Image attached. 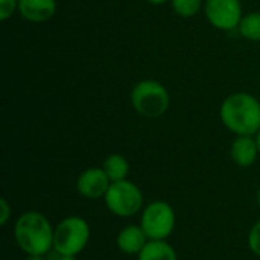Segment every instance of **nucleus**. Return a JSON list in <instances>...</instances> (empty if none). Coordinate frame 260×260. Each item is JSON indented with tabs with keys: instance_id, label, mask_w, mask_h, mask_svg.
I'll return each mask as SVG.
<instances>
[{
	"instance_id": "f257e3e1",
	"label": "nucleus",
	"mask_w": 260,
	"mask_h": 260,
	"mask_svg": "<svg viewBox=\"0 0 260 260\" xmlns=\"http://www.w3.org/2000/svg\"><path fill=\"white\" fill-rule=\"evenodd\" d=\"M219 117L236 136H254L260 129L259 99L245 91L233 93L222 101Z\"/></svg>"
},
{
	"instance_id": "f03ea898",
	"label": "nucleus",
	"mask_w": 260,
	"mask_h": 260,
	"mask_svg": "<svg viewBox=\"0 0 260 260\" xmlns=\"http://www.w3.org/2000/svg\"><path fill=\"white\" fill-rule=\"evenodd\" d=\"M53 229L49 219L38 212L23 213L15 222V241L26 254L46 256L53 248Z\"/></svg>"
},
{
	"instance_id": "7ed1b4c3",
	"label": "nucleus",
	"mask_w": 260,
	"mask_h": 260,
	"mask_svg": "<svg viewBox=\"0 0 260 260\" xmlns=\"http://www.w3.org/2000/svg\"><path fill=\"white\" fill-rule=\"evenodd\" d=\"M133 108L145 117L163 116L171 104V96L166 87L154 79H143L131 90Z\"/></svg>"
},
{
	"instance_id": "20e7f679",
	"label": "nucleus",
	"mask_w": 260,
	"mask_h": 260,
	"mask_svg": "<svg viewBox=\"0 0 260 260\" xmlns=\"http://www.w3.org/2000/svg\"><path fill=\"white\" fill-rule=\"evenodd\" d=\"M90 241V227L85 219L70 216L62 219L53 232V250L59 256H78Z\"/></svg>"
},
{
	"instance_id": "39448f33",
	"label": "nucleus",
	"mask_w": 260,
	"mask_h": 260,
	"mask_svg": "<svg viewBox=\"0 0 260 260\" xmlns=\"http://www.w3.org/2000/svg\"><path fill=\"white\" fill-rule=\"evenodd\" d=\"M104 198L108 210L116 216H122V218L134 216L136 213L140 212L143 206V195L140 189L128 180L111 183Z\"/></svg>"
},
{
	"instance_id": "423d86ee",
	"label": "nucleus",
	"mask_w": 260,
	"mask_h": 260,
	"mask_svg": "<svg viewBox=\"0 0 260 260\" xmlns=\"http://www.w3.org/2000/svg\"><path fill=\"white\" fill-rule=\"evenodd\" d=\"M140 227L149 241H165L175 227L174 209L165 201H154L142 213Z\"/></svg>"
},
{
	"instance_id": "0eeeda50",
	"label": "nucleus",
	"mask_w": 260,
	"mask_h": 260,
	"mask_svg": "<svg viewBox=\"0 0 260 260\" xmlns=\"http://www.w3.org/2000/svg\"><path fill=\"white\" fill-rule=\"evenodd\" d=\"M204 14L207 21L219 30L238 29L244 17L241 0H206Z\"/></svg>"
},
{
	"instance_id": "6e6552de",
	"label": "nucleus",
	"mask_w": 260,
	"mask_h": 260,
	"mask_svg": "<svg viewBox=\"0 0 260 260\" xmlns=\"http://www.w3.org/2000/svg\"><path fill=\"white\" fill-rule=\"evenodd\" d=\"M111 186V180L101 168H88L78 177L76 189L85 198H101L105 197Z\"/></svg>"
},
{
	"instance_id": "1a4fd4ad",
	"label": "nucleus",
	"mask_w": 260,
	"mask_h": 260,
	"mask_svg": "<svg viewBox=\"0 0 260 260\" xmlns=\"http://www.w3.org/2000/svg\"><path fill=\"white\" fill-rule=\"evenodd\" d=\"M18 14L30 23H44L56 12V0H18Z\"/></svg>"
},
{
	"instance_id": "9d476101",
	"label": "nucleus",
	"mask_w": 260,
	"mask_h": 260,
	"mask_svg": "<svg viewBox=\"0 0 260 260\" xmlns=\"http://www.w3.org/2000/svg\"><path fill=\"white\" fill-rule=\"evenodd\" d=\"M230 154H232V160L238 166L241 168L251 166L260 154L256 139L253 136H238L232 145Z\"/></svg>"
},
{
	"instance_id": "9b49d317",
	"label": "nucleus",
	"mask_w": 260,
	"mask_h": 260,
	"mask_svg": "<svg viewBox=\"0 0 260 260\" xmlns=\"http://www.w3.org/2000/svg\"><path fill=\"white\" fill-rule=\"evenodd\" d=\"M117 247L125 254H140L143 247L148 244V236L142 227L128 225L117 235Z\"/></svg>"
},
{
	"instance_id": "f8f14e48",
	"label": "nucleus",
	"mask_w": 260,
	"mask_h": 260,
	"mask_svg": "<svg viewBox=\"0 0 260 260\" xmlns=\"http://www.w3.org/2000/svg\"><path fill=\"white\" fill-rule=\"evenodd\" d=\"M139 260H177V253L166 241H148Z\"/></svg>"
},
{
	"instance_id": "ddd939ff",
	"label": "nucleus",
	"mask_w": 260,
	"mask_h": 260,
	"mask_svg": "<svg viewBox=\"0 0 260 260\" xmlns=\"http://www.w3.org/2000/svg\"><path fill=\"white\" fill-rule=\"evenodd\" d=\"M102 169L105 171V174L108 175L111 183H116V181L126 180L128 172H129V163L123 155L111 154L105 158Z\"/></svg>"
},
{
	"instance_id": "4468645a",
	"label": "nucleus",
	"mask_w": 260,
	"mask_h": 260,
	"mask_svg": "<svg viewBox=\"0 0 260 260\" xmlns=\"http://www.w3.org/2000/svg\"><path fill=\"white\" fill-rule=\"evenodd\" d=\"M238 29L245 40L260 41V11L245 14Z\"/></svg>"
},
{
	"instance_id": "2eb2a0df",
	"label": "nucleus",
	"mask_w": 260,
	"mask_h": 260,
	"mask_svg": "<svg viewBox=\"0 0 260 260\" xmlns=\"http://www.w3.org/2000/svg\"><path fill=\"white\" fill-rule=\"evenodd\" d=\"M171 5L178 17L190 18L200 12L203 8V0H171Z\"/></svg>"
},
{
	"instance_id": "dca6fc26",
	"label": "nucleus",
	"mask_w": 260,
	"mask_h": 260,
	"mask_svg": "<svg viewBox=\"0 0 260 260\" xmlns=\"http://www.w3.org/2000/svg\"><path fill=\"white\" fill-rule=\"evenodd\" d=\"M18 9V0H0V20L6 21Z\"/></svg>"
},
{
	"instance_id": "f3484780",
	"label": "nucleus",
	"mask_w": 260,
	"mask_h": 260,
	"mask_svg": "<svg viewBox=\"0 0 260 260\" xmlns=\"http://www.w3.org/2000/svg\"><path fill=\"white\" fill-rule=\"evenodd\" d=\"M248 245H250V250L260 256V219L259 222L251 229L250 232V236H248Z\"/></svg>"
},
{
	"instance_id": "a211bd4d",
	"label": "nucleus",
	"mask_w": 260,
	"mask_h": 260,
	"mask_svg": "<svg viewBox=\"0 0 260 260\" xmlns=\"http://www.w3.org/2000/svg\"><path fill=\"white\" fill-rule=\"evenodd\" d=\"M0 209H2V213H0V224L5 225V224L8 222L9 216H11V209H9V204H8V201H6L5 198L0 200Z\"/></svg>"
},
{
	"instance_id": "6ab92c4d",
	"label": "nucleus",
	"mask_w": 260,
	"mask_h": 260,
	"mask_svg": "<svg viewBox=\"0 0 260 260\" xmlns=\"http://www.w3.org/2000/svg\"><path fill=\"white\" fill-rule=\"evenodd\" d=\"M26 260H46V259H44V256H41V254H27Z\"/></svg>"
},
{
	"instance_id": "aec40b11",
	"label": "nucleus",
	"mask_w": 260,
	"mask_h": 260,
	"mask_svg": "<svg viewBox=\"0 0 260 260\" xmlns=\"http://www.w3.org/2000/svg\"><path fill=\"white\" fill-rule=\"evenodd\" d=\"M146 2L151 3V5H165V3H168L171 0H146Z\"/></svg>"
},
{
	"instance_id": "412c9836",
	"label": "nucleus",
	"mask_w": 260,
	"mask_h": 260,
	"mask_svg": "<svg viewBox=\"0 0 260 260\" xmlns=\"http://www.w3.org/2000/svg\"><path fill=\"white\" fill-rule=\"evenodd\" d=\"M56 260H78L76 256H59Z\"/></svg>"
},
{
	"instance_id": "4be33fe9",
	"label": "nucleus",
	"mask_w": 260,
	"mask_h": 260,
	"mask_svg": "<svg viewBox=\"0 0 260 260\" xmlns=\"http://www.w3.org/2000/svg\"><path fill=\"white\" fill-rule=\"evenodd\" d=\"M256 142H257V148H259V152H260V129H259V133L256 134Z\"/></svg>"
},
{
	"instance_id": "5701e85b",
	"label": "nucleus",
	"mask_w": 260,
	"mask_h": 260,
	"mask_svg": "<svg viewBox=\"0 0 260 260\" xmlns=\"http://www.w3.org/2000/svg\"><path fill=\"white\" fill-rule=\"evenodd\" d=\"M257 201H259V206H260V189H259V193H257Z\"/></svg>"
}]
</instances>
